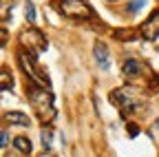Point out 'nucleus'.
<instances>
[{"mask_svg": "<svg viewBox=\"0 0 159 157\" xmlns=\"http://www.w3.org/2000/svg\"><path fill=\"white\" fill-rule=\"evenodd\" d=\"M142 7H146V0H133V2L128 5V11H130V13H137Z\"/></svg>", "mask_w": 159, "mask_h": 157, "instance_id": "obj_14", "label": "nucleus"}, {"mask_svg": "<svg viewBox=\"0 0 159 157\" xmlns=\"http://www.w3.org/2000/svg\"><path fill=\"white\" fill-rule=\"evenodd\" d=\"M25 16H27L29 22H35V7H33V2H27L25 5Z\"/></svg>", "mask_w": 159, "mask_h": 157, "instance_id": "obj_12", "label": "nucleus"}, {"mask_svg": "<svg viewBox=\"0 0 159 157\" xmlns=\"http://www.w3.org/2000/svg\"><path fill=\"white\" fill-rule=\"evenodd\" d=\"M40 157H55V155H53V153H51V150H47V153H44V155H40Z\"/></svg>", "mask_w": 159, "mask_h": 157, "instance_id": "obj_17", "label": "nucleus"}, {"mask_svg": "<svg viewBox=\"0 0 159 157\" xmlns=\"http://www.w3.org/2000/svg\"><path fill=\"white\" fill-rule=\"evenodd\" d=\"M5 40H7V31H5V29H0V47L5 44Z\"/></svg>", "mask_w": 159, "mask_h": 157, "instance_id": "obj_16", "label": "nucleus"}, {"mask_svg": "<svg viewBox=\"0 0 159 157\" xmlns=\"http://www.w3.org/2000/svg\"><path fill=\"white\" fill-rule=\"evenodd\" d=\"M122 71H124V75L135 77V75H142V73H144V64L139 62V60H135V58H130V60H126V62H124Z\"/></svg>", "mask_w": 159, "mask_h": 157, "instance_id": "obj_8", "label": "nucleus"}, {"mask_svg": "<svg viewBox=\"0 0 159 157\" xmlns=\"http://www.w3.org/2000/svg\"><path fill=\"white\" fill-rule=\"evenodd\" d=\"M57 9H60V13H62V16L75 18V20H89V18L93 16L91 5L84 2V0H60Z\"/></svg>", "mask_w": 159, "mask_h": 157, "instance_id": "obj_4", "label": "nucleus"}, {"mask_svg": "<svg viewBox=\"0 0 159 157\" xmlns=\"http://www.w3.org/2000/svg\"><path fill=\"white\" fill-rule=\"evenodd\" d=\"M20 44H25L27 49H29V53L31 55H40V53H44L47 51V38L42 35V31H38V29H25L22 33H20Z\"/></svg>", "mask_w": 159, "mask_h": 157, "instance_id": "obj_5", "label": "nucleus"}, {"mask_svg": "<svg viewBox=\"0 0 159 157\" xmlns=\"http://www.w3.org/2000/svg\"><path fill=\"white\" fill-rule=\"evenodd\" d=\"M40 137H42V146H44V150H51V140H53V133H51L49 128H44Z\"/></svg>", "mask_w": 159, "mask_h": 157, "instance_id": "obj_11", "label": "nucleus"}, {"mask_svg": "<svg viewBox=\"0 0 159 157\" xmlns=\"http://www.w3.org/2000/svg\"><path fill=\"white\" fill-rule=\"evenodd\" d=\"M139 31H142L144 40H157V38H159V9L152 11V16L139 27Z\"/></svg>", "mask_w": 159, "mask_h": 157, "instance_id": "obj_6", "label": "nucleus"}, {"mask_svg": "<svg viewBox=\"0 0 159 157\" xmlns=\"http://www.w3.org/2000/svg\"><path fill=\"white\" fill-rule=\"evenodd\" d=\"M113 97V104L122 109L124 115H130L135 111H139L144 106V97H142V91L139 89H133V86H122L111 93Z\"/></svg>", "mask_w": 159, "mask_h": 157, "instance_id": "obj_2", "label": "nucleus"}, {"mask_svg": "<svg viewBox=\"0 0 159 157\" xmlns=\"http://www.w3.org/2000/svg\"><path fill=\"white\" fill-rule=\"evenodd\" d=\"M13 146H16L20 153H25V155H31V142L27 140V137H16V140H13Z\"/></svg>", "mask_w": 159, "mask_h": 157, "instance_id": "obj_10", "label": "nucleus"}, {"mask_svg": "<svg viewBox=\"0 0 159 157\" xmlns=\"http://www.w3.org/2000/svg\"><path fill=\"white\" fill-rule=\"evenodd\" d=\"M18 60H20V67H22V71L31 77L33 86H40V89H49V86H51L49 75H47L44 71L38 69V64H35V55L22 51V53H18Z\"/></svg>", "mask_w": 159, "mask_h": 157, "instance_id": "obj_3", "label": "nucleus"}, {"mask_svg": "<svg viewBox=\"0 0 159 157\" xmlns=\"http://www.w3.org/2000/svg\"><path fill=\"white\" fill-rule=\"evenodd\" d=\"M11 86H13L11 77H9L7 73H2V75H0V91H7V89H11Z\"/></svg>", "mask_w": 159, "mask_h": 157, "instance_id": "obj_13", "label": "nucleus"}, {"mask_svg": "<svg viewBox=\"0 0 159 157\" xmlns=\"http://www.w3.org/2000/svg\"><path fill=\"white\" fill-rule=\"evenodd\" d=\"M93 58H95V62L99 64V69H111V55H108V49H106V44H102V42H97L95 47H93Z\"/></svg>", "mask_w": 159, "mask_h": 157, "instance_id": "obj_7", "label": "nucleus"}, {"mask_svg": "<svg viewBox=\"0 0 159 157\" xmlns=\"http://www.w3.org/2000/svg\"><path fill=\"white\" fill-rule=\"evenodd\" d=\"M7 122H11V124H22V126H27V124H29V117H27L25 113H20V111H11V113H7Z\"/></svg>", "mask_w": 159, "mask_h": 157, "instance_id": "obj_9", "label": "nucleus"}, {"mask_svg": "<svg viewBox=\"0 0 159 157\" xmlns=\"http://www.w3.org/2000/svg\"><path fill=\"white\" fill-rule=\"evenodd\" d=\"M157 51H159V47H157Z\"/></svg>", "mask_w": 159, "mask_h": 157, "instance_id": "obj_18", "label": "nucleus"}, {"mask_svg": "<svg viewBox=\"0 0 159 157\" xmlns=\"http://www.w3.org/2000/svg\"><path fill=\"white\" fill-rule=\"evenodd\" d=\"M29 102H31L33 111L40 115L42 122H53V117H55V102H53V95L47 89L31 86L29 89Z\"/></svg>", "mask_w": 159, "mask_h": 157, "instance_id": "obj_1", "label": "nucleus"}, {"mask_svg": "<svg viewBox=\"0 0 159 157\" xmlns=\"http://www.w3.org/2000/svg\"><path fill=\"white\" fill-rule=\"evenodd\" d=\"M7 142H9V135L7 133H0V148L7 146Z\"/></svg>", "mask_w": 159, "mask_h": 157, "instance_id": "obj_15", "label": "nucleus"}]
</instances>
